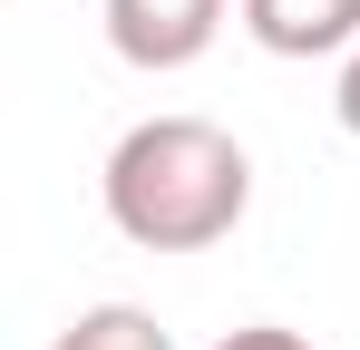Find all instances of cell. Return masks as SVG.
Listing matches in <instances>:
<instances>
[{"label": "cell", "mask_w": 360, "mask_h": 350, "mask_svg": "<svg viewBox=\"0 0 360 350\" xmlns=\"http://www.w3.org/2000/svg\"><path fill=\"white\" fill-rule=\"evenodd\" d=\"M49 350H176V341H166L156 311H136V302H98V311H78Z\"/></svg>", "instance_id": "obj_4"}, {"label": "cell", "mask_w": 360, "mask_h": 350, "mask_svg": "<svg viewBox=\"0 0 360 350\" xmlns=\"http://www.w3.org/2000/svg\"><path fill=\"white\" fill-rule=\"evenodd\" d=\"M108 224L136 243V253H205L243 224L253 205V156L214 117H146L108 146Z\"/></svg>", "instance_id": "obj_1"}, {"label": "cell", "mask_w": 360, "mask_h": 350, "mask_svg": "<svg viewBox=\"0 0 360 350\" xmlns=\"http://www.w3.org/2000/svg\"><path fill=\"white\" fill-rule=\"evenodd\" d=\"M331 108H341V127L360 136V49H351V68H341V98H331Z\"/></svg>", "instance_id": "obj_6"}, {"label": "cell", "mask_w": 360, "mask_h": 350, "mask_svg": "<svg viewBox=\"0 0 360 350\" xmlns=\"http://www.w3.org/2000/svg\"><path fill=\"white\" fill-rule=\"evenodd\" d=\"M214 350H311L302 331H283V321H243V331H224Z\"/></svg>", "instance_id": "obj_5"}, {"label": "cell", "mask_w": 360, "mask_h": 350, "mask_svg": "<svg viewBox=\"0 0 360 350\" xmlns=\"http://www.w3.org/2000/svg\"><path fill=\"white\" fill-rule=\"evenodd\" d=\"M224 30V0H108V49L146 78L166 68H195Z\"/></svg>", "instance_id": "obj_2"}, {"label": "cell", "mask_w": 360, "mask_h": 350, "mask_svg": "<svg viewBox=\"0 0 360 350\" xmlns=\"http://www.w3.org/2000/svg\"><path fill=\"white\" fill-rule=\"evenodd\" d=\"M243 30L273 58H331L360 49V0H243Z\"/></svg>", "instance_id": "obj_3"}]
</instances>
